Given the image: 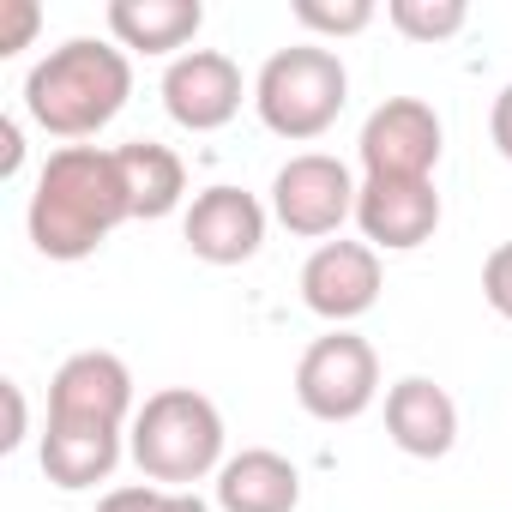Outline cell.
Wrapping results in <instances>:
<instances>
[{
	"mask_svg": "<svg viewBox=\"0 0 512 512\" xmlns=\"http://www.w3.org/2000/svg\"><path fill=\"white\" fill-rule=\"evenodd\" d=\"M127 217H133V199H127L115 151H103V145L49 151V163L37 175V193H31V211H25L43 260H61V266L91 260Z\"/></svg>",
	"mask_w": 512,
	"mask_h": 512,
	"instance_id": "6da1fadb",
	"label": "cell"
},
{
	"mask_svg": "<svg viewBox=\"0 0 512 512\" xmlns=\"http://www.w3.org/2000/svg\"><path fill=\"white\" fill-rule=\"evenodd\" d=\"M127 97H133V67L115 43H97V37H73L49 49L25 79V115L55 139L103 133L127 109Z\"/></svg>",
	"mask_w": 512,
	"mask_h": 512,
	"instance_id": "7a4b0ae2",
	"label": "cell"
},
{
	"mask_svg": "<svg viewBox=\"0 0 512 512\" xmlns=\"http://www.w3.org/2000/svg\"><path fill=\"white\" fill-rule=\"evenodd\" d=\"M133 464L157 488H193L199 476L223 470V416L193 386H163L139 404L127 434Z\"/></svg>",
	"mask_w": 512,
	"mask_h": 512,
	"instance_id": "3957f363",
	"label": "cell"
},
{
	"mask_svg": "<svg viewBox=\"0 0 512 512\" xmlns=\"http://www.w3.org/2000/svg\"><path fill=\"white\" fill-rule=\"evenodd\" d=\"M350 103V73L332 49L320 43H296V49H278L260 79H253V109L260 121L278 133V139H320Z\"/></svg>",
	"mask_w": 512,
	"mask_h": 512,
	"instance_id": "277c9868",
	"label": "cell"
},
{
	"mask_svg": "<svg viewBox=\"0 0 512 512\" xmlns=\"http://www.w3.org/2000/svg\"><path fill=\"white\" fill-rule=\"evenodd\" d=\"M296 398L314 422H356L380 398V356L368 338L332 326L296 362Z\"/></svg>",
	"mask_w": 512,
	"mask_h": 512,
	"instance_id": "5b68a950",
	"label": "cell"
},
{
	"mask_svg": "<svg viewBox=\"0 0 512 512\" xmlns=\"http://www.w3.org/2000/svg\"><path fill=\"white\" fill-rule=\"evenodd\" d=\"M440 139H446V127L422 97H386L362 121L356 151H362L368 181H434Z\"/></svg>",
	"mask_w": 512,
	"mask_h": 512,
	"instance_id": "8992f818",
	"label": "cell"
},
{
	"mask_svg": "<svg viewBox=\"0 0 512 512\" xmlns=\"http://www.w3.org/2000/svg\"><path fill=\"white\" fill-rule=\"evenodd\" d=\"M356 175L338 163V157H326V151H302V157H290L284 169H278V181H272V217L290 229V235H308V241H320V235H338L344 229V217H356Z\"/></svg>",
	"mask_w": 512,
	"mask_h": 512,
	"instance_id": "52a82bcc",
	"label": "cell"
},
{
	"mask_svg": "<svg viewBox=\"0 0 512 512\" xmlns=\"http://www.w3.org/2000/svg\"><path fill=\"white\" fill-rule=\"evenodd\" d=\"M133 410V374L109 350H79L49 380V422L55 428H109L121 434Z\"/></svg>",
	"mask_w": 512,
	"mask_h": 512,
	"instance_id": "ba28073f",
	"label": "cell"
},
{
	"mask_svg": "<svg viewBox=\"0 0 512 512\" xmlns=\"http://www.w3.org/2000/svg\"><path fill=\"white\" fill-rule=\"evenodd\" d=\"M302 302L332 326L362 320L380 302V253L368 241H320L302 266Z\"/></svg>",
	"mask_w": 512,
	"mask_h": 512,
	"instance_id": "9c48e42d",
	"label": "cell"
},
{
	"mask_svg": "<svg viewBox=\"0 0 512 512\" xmlns=\"http://www.w3.org/2000/svg\"><path fill=\"white\" fill-rule=\"evenodd\" d=\"M163 109L187 133H217L241 115V67L217 49H187L163 73Z\"/></svg>",
	"mask_w": 512,
	"mask_h": 512,
	"instance_id": "30bf717a",
	"label": "cell"
},
{
	"mask_svg": "<svg viewBox=\"0 0 512 512\" xmlns=\"http://www.w3.org/2000/svg\"><path fill=\"white\" fill-rule=\"evenodd\" d=\"M181 235L193 247V260H205V266H247L266 241V205L241 187H205L187 205Z\"/></svg>",
	"mask_w": 512,
	"mask_h": 512,
	"instance_id": "8fae6325",
	"label": "cell"
},
{
	"mask_svg": "<svg viewBox=\"0 0 512 512\" xmlns=\"http://www.w3.org/2000/svg\"><path fill=\"white\" fill-rule=\"evenodd\" d=\"M356 223L362 241L380 253H410L422 241H434L440 229V193L434 181H362L356 193Z\"/></svg>",
	"mask_w": 512,
	"mask_h": 512,
	"instance_id": "7c38bea8",
	"label": "cell"
},
{
	"mask_svg": "<svg viewBox=\"0 0 512 512\" xmlns=\"http://www.w3.org/2000/svg\"><path fill=\"white\" fill-rule=\"evenodd\" d=\"M386 434L410 458H446L458 446V404H452V392L422 380V374L398 380L386 392Z\"/></svg>",
	"mask_w": 512,
	"mask_h": 512,
	"instance_id": "4fadbf2b",
	"label": "cell"
},
{
	"mask_svg": "<svg viewBox=\"0 0 512 512\" xmlns=\"http://www.w3.org/2000/svg\"><path fill=\"white\" fill-rule=\"evenodd\" d=\"M217 506L223 512H296L302 506V470L272 446H247V452L223 458Z\"/></svg>",
	"mask_w": 512,
	"mask_h": 512,
	"instance_id": "5bb4252c",
	"label": "cell"
},
{
	"mask_svg": "<svg viewBox=\"0 0 512 512\" xmlns=\"http://www.w3.org/2000/svg\"><path fill=\"white\" fill-rule=\"evenodd\" d=\"M199 0H109V37L139 55H175L199 37Z\"/></svg>",
	"mask_w": 512,
	"mask_h": 512,
	"instance_id": "9a60e30c",
	"label": "cell"
},
{
	"mask_svg": "<svg viewBox=\"0 0 512 512\" xmlns=\"http://www.w3.org/2000/svg\"><path fill=\"white\" fill-rule=\"evenodd\" d=\"M115 163H121V181H127L133 217L157 223V217H169V211L181 205V193H187V169H181V157H175L169 145H157V139H127V145H115Z\"/></svg>",
	"mask_w": 512,
	"mask_h": 512,
	"instance_id": "2e32d148",
	"label": "cell"
},
{
	"mask_svg": "<svg viewBox=\"0 0 512 512\" xmlns=\"http://www.w3.org/2000/svg\"><path fill=\"white\" fill-rule=\"evenodd\" d=\"M121 464V434L109 428H43V476L67 494L109 482V470Z\"/></svg>",
	"mask_w": 512,
	"mask_h": 512,
	"instance_id": "e0dca14e",
	"label": "cell"
},
{
	"mask_svg": "<svg viewBox=\"0 0 512 512\" xmlns=\"http://www.w3.org/2000/svg\"><path fill=\"white\" fill-rule=\"evenodd\" d=\"M386 19L410 43H446V37H458L470 25V7L464 0H392Z\"/></svg>",
	"mask_w": 512,
	"mask_h": 512,
	"instance_id": "ac0fdd59",
	"label": "cell"
},
{
	"mask_svg": "<svg viewBox=\"0 0 512 512\" xmlns=\"http://www.w3.org/2000/svg\"><path fill=\"white\" fill-rule=\"evenodd\" d=\"M290 13H296L302 31H320V37H356V31L374 25L368 0H338V7H332V0H296Z\"/></svg>",
	"mask_w": 512,
	"mask_h": 512,
	"instance_id": "d6986e66",
	"label": "cell"
},
{
	"mask_svg": "<svg viewBox=\"0 0 512 512\" xmlns=\"http://www.w3.org/2000/svg\"><path fill=\"white\" fill-rule=\"evenodd\" d=\"M482 296L500 320H512V241H500L488 260H482Z\"/></svg>",
	"mask_w": 512,
	"mask_h": 512,
	"instance_id": "ffe728a7",
	"label": "cell"
},
{
	"mask_svg": "<svg viewBox=\"0 0 512 512\" xmlns=\"http://www.w3.org/2000/svg\"><path fill=\"white\" fill-rule=\"evenodd\" d=\"M0 13H7V25H0V55L31 49V37H37V25H43V7H37V0H0Z\"/></svg>",
	"mask_w": 512,
	"mask_h": 512,
	"instance_id": "44dd1931",
	"label": "cell"
},
{
	"mask_svg": "<svg viewBox=\"0 0 512 512\" xmlns=\"http://www.w3.org/2000/svg\"><path fill=\"white\" fill-rule=\"evenodd\" d=\"M163 494H169V488H157V482L115 488V494H103V500H97V512H163Z\"/></svg>",
	"mask_w": 512,
	"mask_h": 512,
	"instance_id": "7402d4cb",
	"label": "cell"
},
{
	"mask_svg": "<svg viewBox=\"0 0 512 512\" xmlns=\"http://www.w3.org/2000/svg\"><path fill=\"white\" fill-rule=\"evenodd\" d=\"M488 139H494V151L512 163V85L494 97V115H488Z\"/></svg>",
	"mask_w": 512,
	"mask_h": 512,
	"instance_id": "603a6c76",
	"label": "cell"
},
{
	"mask_svg": "<svg viewBox=\"0 0 512 512\" xmlns=\"http://www.w3.org/2000/svg\"><path fill=\"white\" fill-rule=\"evenodd\" d=\"M0 392H7V434H0V452H13L25 440V392H19V380H7Z\"/></svg>",
	"mask_w": 512,
	"mask_h": 512,
	"instance_id": "cb8c5ba5",
	"label": "cell"
},
{
	"mask_svg": "<svg viewBox=\"0 0 512 512\" xmlns=\"http://www.w3.org/2000/svg\"><path fill=\"white\" fill-rule=\"evenodd\" d=\"M25 163V139H19V121H0V175H19Z\"/></svg>",
	"mask_w": 512,
	"mask_h": 512,
	"instance_id": "d4e9b609",
	"label": "cell"
},
{
	"mask_svg": "<svg viewBox=\"0 0 512 512\" xmlns=\"http://www.w3.org/2000/svg\"><path fill=\"white\" fill-rule=\"evenodd\" d=\"M163 512H211V506H205L193 488H169V494H163Z\"/></svg>",
	"mask_w": 512,
	"mask_h": 512,
	"instance_id": "484cf974",
	"label": "cell"
}]
</instances>
